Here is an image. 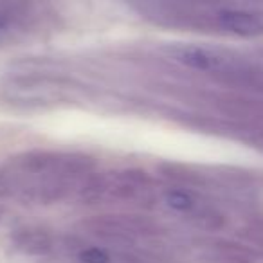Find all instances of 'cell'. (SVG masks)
Here are the masks:
<instances>
[{
    "label": "cell",
    "mask_w": 263,
    "mask_h": 263,
    "mask_svg": "<svg viewBox=\"0 0 263 263\" xmlns=\"http://www.w3.org/2000/svg\"><path fill=\"white\" fill-rule=\"evenodd\" d=\"M80 229L87 236L101 241L105 245L130 249L136 247L141 240L157 238L159 226L144 216L136 215H103L94 216L80 223Z\"/></svg>",
    "instance_id": "obj_4"
},
{
    "label": "cell",
    "mask_w": 263,
    "mask_h": 263,
    "mask_svg": "<svg viewBox=\"0 0 263 263\" xmlns=\"http://www.w3.org/2000/svg\"><path fill=\"white\" fill-rule=\"evenodd\" d=\"M170 56L179 65L200 72L234 92L263 96V58L208 45H175Z\"/></svg>",
    "instance_id": "obj_1"
},
{
    "label": "cell",
    "mask_w": 263,
    "mask_h": 263,
    "mask_svg": "<svg viewBox=\"0 0 263 263\" xmlns=\"http://www.w3.org/2000/svg\"><path fill=\"white\" fill-rule=\"evenodd\" d=\"M11 247L22 258H44L54 247L51 233L44 227H24L15 231Z\"/></svg>",
    "instance_id": "obj_6"
},
{
    "label": "cell",
    "mask_w": 263,
    "mask_h": 263,
    "mask_svg": "<svg viewBox=\"0 0 263 263\" xmlns=\"http://www.w3.org/2000/svg\"><path fill=\"white\" fill-rule=\"evenodd\" d=\"M78 197L87 205L117 204L152 208L159 200L150 175L143 170H119L101 175H88Z\"/></svg>",
    "instance_id": "obj_2"
},
{
    "label": "cell",
    "mask_w": 263,
    "mask_h": 263,
    "mask_svg": "<svg viewBox=\"0 0 263 263\" xmlns=\"http://www.w3.org/2000/svg\"><path fill=\"white\" fill-rule=\"evenodd\" d=\"M161 198L170 211L182 216L184 222L193 226L195 229L205 233H218L226 229L227 215L215 200H211L200 190H195L187 184H177L166 187Z\"/></svg>",
    "instance_id": "obj_3"
},
{
    "label": "cell",
    "mask_w": 263,
    "mask_h": 263,
    "mask_svg": "<svg viewBox=\"0 0 263 263\" xmlns=\"http://www.w3.org/2000/svg\"><path fill=\"white\" fill-rule=\"evenodd\" d=\"M245 238L251 243L252 251L263 256V218H252L245 226Z\"/></svg>",
    "instance_id": "obj_9"
},
{
    "label": "cell",
    "mask_w": 263,
    "mask_h": 263,
    "mask_svg": "<svg viewBox=\"0 0 263 263\" xmlns=\"http://www.w3.org/2000/svg\"><path fill=\"white\" fill-rule=\"evenodd\" d=\"M204 263H254L252 252L243 245L226 240H209L202 245Z\"/></svg>",
    "instance_id": "obj_7"
},
{
    "label": "cell",
    "mask_w": 263,
    "mask_h": 263,
    "mask_svg": "<svg viewBox=\"0 0 263 263\" xmlns=\"http://www.w3.org/2000/svg\"><path fill=\"white\" fill-rule=\"evenodd\" d=\"M256 2H263V0H256Z\"/></svg>",
    "instance_id": "obj_12"
},
{
    "label": "cell",
    "mask_w": 263,
    "mask_h": 263,
    "mask_svg": "<svg viewBox=\"0 0 263 263\" xmlns=\"http://www.w3.org/2000/svg\"><path fill=\"white\" fill-rule=\"evenodd\" d=\"M78 259L81 263H110L112 256L110 251H106L101 245H81L76 252Z\"/></svg>",
    "instance_id": "obj_8"
},
{
    "label": "cell",
    "mask_w": 263,
    "mask_h": 263,
    "mask_svg": "<svg viewBox=\"0 0 263 263\" xmlns=\"http://www.w3.org/2000/svg\"><path fill=\"white\" fill-rule=\"evenodd\" d=\"M67 87L45 76H18L4 85V96L20 105H52L65 98Z\"/></svg>",
    "instance_id": "obj_5"
},
{
    "label": "cell",
    "mask_w": 263,
    "mask_h": 263,
    "mask_svg": "<svg viewBox=\"0 0 263 263\" xmlns=\"http://www.w3.org/2000/svg\"><path fill=\"white\" fill-rule=\"evenodd\" d=\"M2 213H4V205H2V200H0V218H2Z\"/></svg>",
    "instance_id": "obj_11"
},
{
    "label": "cell",
    "mask_w": 263,
    "mask_h": 263,
    "mask_svg": "<svg viewBox=\"0 0 263 263\" xmlns=\"http://www.w3.org/2000/svg\"><path fill=\"white\" fill-rule=\"evenodd\" d=\"M4 27H6V20L2 18V16H0V31L4 29Z\"/></svg>",
    "instance_id": "obj_10"
}]
</instances>
